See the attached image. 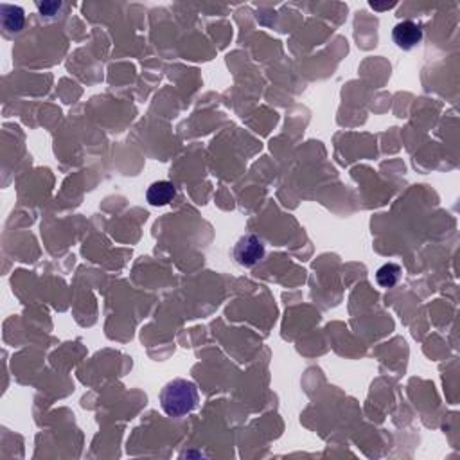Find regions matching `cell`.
Here are the masks:
<instances>
[{"mask_svg": "<svg viewBox=\"0 0 460 460\" xmlns=\"http://www.w3.org/2000/svg\"><path fill=\"white\" fill-rule=\"evenodd\" d=\"M198 405V390L193 382L173 379L160 392V407L169 417L191 414Z\"/></svg>", "mask_w": 460, "mask_h": 460, "instance_id": "cell-1", "label": "cell"}, {"mask_svg": "<svg viewBox=\"0 0 460 460\" xmlns=\"http://www.w3.org/2000/svg\"><path fill=\"white\" fill-rule=\"evenodd\" d=\"M263 257H265V245L253 234L243 236L234 246V259H236L237 265L245 266V268L256 266Z\"/></svg>", "mask_w": 460, "mask_h": 460, "instance_id": "cell-2", "label": "cell"}, {"mask_svg": "<svg viewBox=\"0 0 460 460\" xmlns=\"http://www.w3.org/2000/svg\"><path fill=\"white\" fill-rule=\"evenodd\" d=\"M392 38H394V43L399 49L410 50L414 49L417 43L423 42V27L412 20L399 22L394 29H392Z\"/></svg>", "mask_w": 460, "mask_h": 460, "instance_id": "cell-3", "label": "cell"}, {"mask_svg": "<svg viewBox=\"0 0 460 460\" xmlns=\"http://www.w3.org/2000/svg\"><path fill=\"white\" fill-rule=\"evenodd\" d=\"M174 196H176V189L167 180H158V182L151 183L146 193V198L153 207H164V205L171 204Z\"/></svg>", "mask_w": 460, "mask_h": 460, "instance_id": "cell-4", "label": "cell"}, {"mask_svg": "<svg viewBox=\"0 0 460 460\" xmlns=\"http://www.w3.org/2000/svg\"><path fill=\"white\" fill-rule=\"evenodd\" d=\"M0 13H2V25H4L6 31H11V33H18V31L24 27V9L18 8V6H9L2 4L0 6Z\"/></svg>", "mask_w": 460, "mask_h": 460, "instance_id": "cell-5", "label": "cell"}, {"mask_svg": "<svg viewBox=\"0 0 460 460\" xmlns=\"http://www.w3.org/2000/svg\"><path fill=\"white\" fill-rule=\"evenodd\" d=\"M401 279V268L394 263H386L376 272V281L382 288H392Z\"/></svg>", "mask_w": 460, "mask_h": 460, "instance_id": "cell-6", "label": "cell"}, {"mask_svg": "<svg viewBox=\"0 0 460 460\" xmlns=\"http://www.w3.org/2000/svg\"><path fill=\"white\" fill-rule=\"evenodd\" d=\"M38 9H40V13L42 15H46V17H53V15H56V11H60V8H62V2H38Z\"/></svg>", "mask_w": 460, "mask_h": 460, "instance_id": "cell-7", "label": "cell"}]
</instances>
